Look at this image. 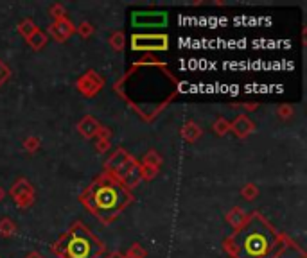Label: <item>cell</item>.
<instances>
[{
  "label": "cell",
  "mask_w": 307,
  "mask_h": 258,
  "mask_svg": "<svg viewBox=\"0 0 307 258\" xmlns=\"http://www.w3.org/2000/svg\"><path fill=\"white\" fill-rule=\"evenodd\" d=\"M280 235L282 233H278L264 215L253 211L241 229L224 239L223 251L230 258H268Z\"/></svg>",
  "instance_id": "cell-1"
},
{
  "label": "cell",
  "mask_w": 307,
  "mask_h": 258,
  "mask_svg": "<svg viewBox=\"0 0 307 258\" xmlns=\"http://www.w3.org/2000/svg\"><path fill=\"white\" fill-rule=\"evenodd\" d=\"M79 201L101 222H113L133 201V193L108 172L99 174L79 196Z\"/></svg>",
  "instance_id": "cell-2"
},
{
  "label": "cell",
  "mask_w": 307,
  "mask_h": 258,
  "mask_svg": "<svg viewBox=\"0 0 307 258\" xmlns=\"http://www.w3.org/2000/svg\"><path fill=\"white\" fill-rule=\"evenodd\" d=\"M52 253L58 258H99L105 253V244L77 221L52 244Z\"/></svg>",
  "instance_id": "cell-3"
},
{
  "label": "cell",
  "mask_w": 307,
  "mask_h": 258,
  "mask_svg": "<svg viewBox=\"0 0 307 258\" xmlns=\"http://www.w3.org/2000/svg\"><path fill=\"white\" fill-rule=\"evenodd\" d=\"M169 49L167 34H133L131 36V50L137 52H162Z\"/></svg>",
  "instance_id": "cell-4"
},
{
  "label": "cell",
  "mask_w": 307,
  "mask_h": 258,
  "mask_svg": "<svg viewBox=\"0 0 307 258\" xmlns=\"http://www.w3.org/2000/svg\"><path fill=\"white\" fill-rule=\"evenodd\" d=\"M131 24L138 29H158L167 25L166 11H137L131 14Z\"/></svg>",
  "instance_id": "cell-5"
},
{
  "label": "cell",
  "mask_w": 307,
  "mask_h": 258,
  "mask_svg": "<svg viewBox=\"0 0 307 258\" xmlns=\"http://www.w3.org/2000/svg\"><path fill=\"white\" fill-rule=\"evenodd\" d=\"M11 197L15 199L16 206L18 208H29L31 204L36 199V192H34V186L31 185V181L27 178H20L13 183L11 190H9Z\"/></svg>",
  "instance_id": "cell-6"
},
{
  "label": "cell",
  "mask_w": 307,
  "mask_h": 258,
  "mask_svg": "<svg viewBox=\"0 0 307 258\" xmlns=\"http://www.w3.org/2000/svg\"><path fill=\"white\" fill-rule=\"evenodd\" d=\"M103 86H105V81L95 70H88L76 81L77 92L85 97H95L103 90Z\"/></svg>",
  "instance_id": "cell-7"
},
{
  "label": "cell",
  "mask_w": 307,
  "mask_h": 258,
  "mask_svg": "<svg viewBox=\"0 0 307 258\" xmlns=\"http://www.w3.org/2000/svg\"><path fill=\"white\" fill-rule=\"evenodd\" d=\"M74 32H76V27H74V24L69 20V18L54 20L51 25H49V34H51L58 43H65Z\"/></svg>",
  "instance_id": "cell-8"
},
{
  "label": "cell",
  "mask_w": 307,
  "mask_h": 258,
  "mask_svg": "<svg viewBox=\"0 0 307 258\" xmlns=\"http://www.w3.org/2000/svg\"><path fill=\"white\" fill-rule=\"evenodd\" d=\"M255 129V124L250 120L248 115H239L234 122H230V131L234 133L237 138H246L250 136Z\"/></svg>",
  "instance_id": "cell-9"
},
{
  "label": "cell",
  "mask_w": 307,
  "mask_h": 258,
  "mask_svg": "<svg viewBox=\"0 0 307 258\" xmlns=\"http://www.w3.org/2000/svg\"><path fill=\"white\" fill-rule=\"evenodd\" d=\"M99 127H101V124L97 122V118H94L92 115H87V117H83L79 122H77V131L81 133V135L85 136V138H95V135H97Z\"/></svg>",
  "instance_id": "cell-10"
},
{
  "label": "cell",
  "mask_w": 307,
  "mask_h": 258,
  "mask_svg": "<svg viewBox=\"0 0 307 258\" xmlns=\"http://www.w3.org/2000/svg\"><path fill=\"white\" fill-rule=\"evenodd\" d=\"M248 217L250 215L246 213L244 210H242L241 206H234L232 208L230 211L227 213V221H228V224L234 228V231H237V229H241L242 226L246 224V221H248Z\"/></svg>",
  "instance_id": "cell-11"
},
{
  "label": "cell",
  "mask_w": 307,
  "mask_h": 258,
  "mask_svg": "<svg viewBox=\"0 0 307 258\" xmlns=\"http://www.w3.org/2000/svg\"><path fill=\"white\" fill-rule=\"evenodd\" d=\"M180 135H181V138L187 140L189 143H194L196 140L201 136V127H199L196 122H187V124L181 125Z\"/></svg>",
  "instance_id": "cell-12"
},
{
  "label": "cell",
  "mask_w": 307,
  "mask_h": 258,
  "mask_svg": "<svg viewBox=\"0 0 307 258\" xmlns=\"http://www.w3.org/2000/svg\"><path fill=\"white\" fill-rule=\"evenodd\" d=\"M27 43H29L31 49L42 50L45 45H47V34H45L44 31H40V29H38V31L34 32V34L31 36V38H27Z\"/></svg>",
  "instance_id": "cell-13"
},
{
  "label": "cell",
  "mask_w": 307,
  "mask_h": 258,
  "mask_svg": "<svg viewBox=\"0 0 307 258\" xmlns=\"http://www.w3.org/2000/svg\"><path fill=\"white\" fill-rule=\"evenodd\" d=\"M140 163L149 165V167H153V168H160V165H162V156H160L155 149H151L149 153H146V156L142 158Z\"/></svg>",
  "instance_id": "cell-14"
},
{
  "label": "cell",
  "mask_w": 307,
  "mask_h": 258,
  "mask_svg": "<svg viewBox=\"0 0 307 258\" xmlns=\"http://www.w3.org/2000/svg\"><path fill=\"white\" fill-rule=\"evenodd\" d=\"M16 231V224L11 221L9 217H4V219H0V235L2 236H13Z\"/></svg>",
  "instance_id": "cell-15"
},
{
  "label": "cell",
  "mask_w": 307,
  "mask_h": 258,
  "mask_svg": "<svg viewBox=\"0 0 307 258\" xmlns=\"http://www.w3.org/2000/svg\"><path fill=\"white\" fill-rule=\"evenodd\" d=\"M36 31H38L36 24H34L33 20H29V18H26V20H24L22 24L18 25V32H20V34H22L26 39H27V38H31V36H33Z\"/></svg>",
  "instance_id": "cell-16"
},
{
  "label": "cell",
  "mask_w": 307,
  "mask_h": 258,
  "mask_svg": "<svg viewBox=\"0 0 307 258\" xmlns=\"http://www.w3.org/2000/svg\"><path fill=\"white\" fill-rule=\"evenodd\" d=\"M49 14H51L54 20H63V18H67V9H65V6H63V4L56 2V4H52V6L49 7Z\"/></svg>",
  "instance_id": "cell-17"
},
{
  "label": "cell",
  "mask_w": 307,
  "mask_h": 258,
  "mask_svg": "<svg viewBox=\"0 0 307 258\" xmlns=\"http://www.w3.org/2000/svg\"><path fill=\"white\" fill-rule=\"evenodd\" d=\"M212 129H214V133H216L217 136H223V135H227V133L230 131V122H228L227 118H217V120L214 122Z\"/></svg>",
  "instance_id": "cell-18"
},
{
  "label": "cell",
  "mask_w": 307,
  "mask_h": 258,
  "mask_svg": "<svg viewBox=\"0 0 307 258\" xmlns=\"http://www.w3.org/2000/svg\"><path fill=\"white\" fill-rule=\"evenodd\" d=\"M124 258H146V249L138 242H135L126 253H122Z\"/></svg>",
  "instance_id": "cell-19"
},
{
  "label": "cell",
  "mask_w": 307,
  "mask_h": 258,
  "mask_svg": "<svg viewBox=\"0 0 307 258\" xmlns=\"http://www.w3.org/2000/svg\"><path fill=\"white\" fill-rule=\"evenodd\" d=\"M124 43H126V38H124V34L120 31H115L112 32V36H110V45L113 47L115 50H122L124 49Z\"/></svg>",
  "instance_id": "cell-20"
},
{
  "label": "cell",
  "mask_w": 307,
  "mask_h": 258,
  "mask_svg": "<svg viewBox=\"0 0 307 258\" xmlns=\"http://www.w3.org/2000/svg\"><path fill=\"white\" fill-rule=\"evenodd\" d=\"M241 196L244 197V199H248V201H253L257 196H259V188H257V186L253 185V183H248V185L242 186Z\"/></svg>",
  "instance_id": "cell-21"
},
{
  "label": "cell",
  "mask_w": 307,
  "mask_h": 258,
  "mask_svg": "<svg viewBox=\"0 0 307 258\" xmlns=\"http://www.w3.org/2000/svg\"><path fill=\"white\" fill-rule=\"evenodd\" d=\"M24 149H26L27 153H36V150L40 149V138H38V136H27V138L24 140Z\"/></svg>",
  "instance_id": "cell-22"
},
{
  "label": "cell",
  "mask_w": 307,
  "mask_h": 258,
  "mask_svg": "<svg viewBox=\"0 0 307 258\" xmlns=\"http://www.w3.org/2000/svg\"><path fill=\"white\" fill-rule=\"evenodd\" d=\"M76 31L81 38H90V36L94 34V25H92L90 22H81V24L77 25Z\"/></svg>",
  "instance_id": "cell-23"
},
{
  "label": "cell",
  "mask_w": 307,
  "mask_h": 258,
  "mask_svg": "<svg viewBox=\"0 0 307 258\" xmlns=\"http://www.w3.org/2000/svg\"><path fill=\"white\" fill-rule=\"evenodd\" d=\"M156 174H158V168H153V167H149V165L140 163V176H142V179L149 181V179L156 178Z\"/></svg>",
  "instance_id": "cell-24"
},
{
  "label": "cell",
  "mask_w": 307,
  "mask_h": 258,
  "mask_svg": "<svg viewBox=\"0 0 307 258\" xmlns=\"http://www.w3.org/2000/svg\"><path fill=\"white\" fill-rule=\"evenodd\" d=\"M277 115L280 118H284V120H288V118H291L293 115H295V110H293V106H289V104H282V106L277 107Z\"/></svg>",
  "instance_id": "cell-25"
},
{
  "label": "cell",
  "mask_w": 307,
  "mask_h": 258,
  "mask_svg": "<svg viewBox=\"0 0 307 258\" xmlns=\"http://www.w3.org/2000/svg\"><path fill=\"white\" fill-rule=\"evenodd\" d=\"M9 77H11V70H9L8 64L2 63V59H0V86L4 84Z\"/></svg>",
  "instance_id": "cell-26"
},
{
  "label": "cell",
  "mask_w": 307,
  "mask_h": 258,
  "mask_svg": "<svg viewBox=\"0 0 307 258\" xmlns=\"http://www.w3.org/2000/svg\"><path fill=\"white\" fill-rule=\"evenodd\" d=\"M95 149L97 153H106L110 149V140L108 138H97L95 140Z\"/></svg>",
  "instance_id": "cell-27"
},
{
  "label": "cell",
  "mask_w": 307,
  "mask_h": 258,
  "mask_svg": "<svg viewBox=\"0 0 307 258\" xmlns=\"http://www.w3.org/2000/svg\"><path fill=\"white\" fill-rule=\"evenodd\" d=\"M26 258H45V256L40 253V251H31V253H27Z\"/></svg>",
  "instance_id": "cell-28"
},
{
  "label": "cell",
  "mask_w": 307,
  "mask_h": 258,
  "mask_svg": "<svg viewBox=\"0 0 307 258\" xmlns=\"http://www.w3.org/2000/svg\"><path fill=\"white\" fill-rule=\"evenodd\" d=\"M106 258H124V254L120 253V251H113V253H110Z\"/></svg>",
  "instance_id": "cell-29"
},
{
  "label": "cell",
  "mask_w": 307,
  "mask_h": 258,
  "mask_svg": "<svg viewBox=\"0 0 307 258\" xmlns=\"http://www.w3.org/2000/svg\"><path fill=\"white\" fill-rule=\"evenodd\" d=\"M4 196H6V193H4V190H2V186H0V201L4 199Z\"/></svg>",
  "instance_id": "cell-30"
}]
</instances>
